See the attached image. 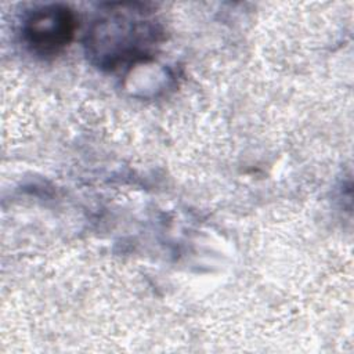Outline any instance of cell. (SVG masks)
Returning <instances> with one entry per match:
<instances>
[{"label":"cell","mask_w":354,"mask_h":354,"mask_svg":"<svg viewBox=\"0 0 354 354\" xmlns=\"http://www.w3.org/2000/svg\"><path fill=\"white\" fill-rule=\"evenodd\" d=\"M163 33V25L149 4L108 3L87 29L86 53L101 69H124L152 58Z\"/></svg>","instance_id":"cell-1"},{"label":"cell","mask_w":354,"mask_h":354,"mask_svg":"<svg viewBox=\"0 0 354 354\" xmlns=\"http://www.w3.org/2000/svg\"><path fill=\"white\" fill-rule=\"evenodd\" d=\"M76 17L64 4H47L30 11L22 24L26 48L40 58H54L72 41Z\"/></svg>","instance_id":"cell-2"}]
</instances>
